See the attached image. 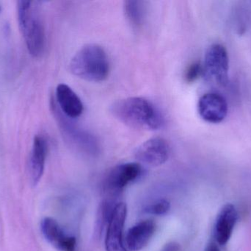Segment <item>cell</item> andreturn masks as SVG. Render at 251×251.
Masks as SVG:
<instances>
[{"mask_svg": "<svg viewBox=\"0 0 251 251\" xmlns=\"http://www.w3.org/2000/svg\"><path fill=\"white\" fill-rule=\"evenodd\" d=\"M53 113L60 126L63 137L75 148L88 154H95L98 150V143L94 136L75 125L70 118L65 116L56 103H51Z\"/></svg>", "mask_w": 251, "mask_h": 251, "instance_id": "4", "label": "cell"}, {"mask_svg": "<svg viewBox=\"0 0 251 251\" xmlns=\"http://www.w3.org/2000/svg\"><path fill=\"white\" fill-rule=\"evenodd\" d=\"M170 153V146L166 140L161 137H153L140 144L134 156L140 163L156 167L168 160Z\"/></svg>", "mask_w": 251, "mask_h": 251, "instance_id": "6", "label": "cell"}, {"mask_svg": "<svg viewBox=\"0 0 251 251\" xmlns=\"http://www.w3.org/2000/svg\"><path fill=\"white\" fill-rule=\"evenodd\" d=\"M180 250H181V248H180L179 244L175 242H171V243H167L160 251H180Z\"/></svg>", "mask_w": 251, "mask_h": 251, "instance_id": "18", "label": "cell"}, {"mask_svg": "<svg viewBox=\"0 0 251 251\" xmlns=\"http://www.w3.org/2000/svg\"><path fill=\"white\" fill-rule=\"evenodd\" d=\"M111 112L116 119L136 129L156 131L164 125L163 116L159 111L143 97L119 100L111 106Z\"/></svg>", "mask_w": 251, "mask_h": 251, "instance_id": "1", "label": "cell"}, {"mask_svg": "<svg viewBox=\"0 0 251 251\" xmlns=\"http://www.w3.org/2000/svg\"><path fill=\"white\" fill-rule=\"evenodd\" d=\"M1 10H2V8H1V4H0V13H1Z\"/></svg>", "mask_w": 251, "mask_h": 251, "instance_id": "20", "label": "cell"}, {"mask_svg": "<svg viewBox=\"0 0 251 251\" xmlns=\"http://www.w3.org/2000/svg\"><path fill=\"white\" fill-rule=\"evenodd\" d=\"M170 209H171V204L169 201L165 199H162V200H156V202L148 206L146 210L151 215L161 216L168 213Z\"/></svg>", "mask_w": 251, "mask_h": 251, "instance_id": "16", "label": "cell"}, {"mask_svg": "<svg viewBox=\"0 0 251 251\" xmlns=\"http://www.w3.org/2000/svg\"><path fill=\"white\" fill-rule=\"evenodd\" d=\"M124 11L128 22L134 28H139L144 22L146 7L144 1L128 0L124 2Z\"/></svg>", "mask_w": 251, "mask_h": 251, "instance_id": "15", "label": "cell"}, {"mask_svg": "<svg viewBox=\"0 0 251 251\" xmlns=\"http://www.w3.org/2000/svg\"><path fill=\"white\" fill-rule=\"evenodd\" d=\"M201 75H203V67L199 62H194L187 68L184 78L187 83H193Z\"/></svg>", "mask_w": 251, "mask_h": 251, "instance_id": "17", "label": "cell"}, {"mask_svg": "<svg viewBox=\"0 0 251 251\" xmlns=\"http://www.w3.org/2000/svg\"><path fill=\"white\" fill-rule=\"evenodd\" d=\"M41 231L44 238L56 249L60 251H75L76 239L66 236L55 220L46 218L41 225Z\"/></svg>", "mask_w": 251, "mask_h": 251, "instance_id": "10", "label": "cell"}, {"mask_svg": "<svg viewBox=\"0 0 251 251\" xmlns=\"http://www.w3.org/2000/svg\"><path fill=\"white\" fill-rule=\"evenodd\" d=\"M143 167L140 163H125L115 167L106 180V187L112 194L123 190L129 183L141 175Z\"/></svg>", "mask_w": 251, "mask_h": 251, "instance_id": "9", "label": "cell"}, {"mask_svg": "<svg viewBox=\"0 0 251 251\" xmlns=\"http://www.w3.org/2000/svg\"><path fill=\"white\" fill-rule=\"evenodd\" d=\"M198 112L202 119L209 123L223 122L228 113L226 100L218 93H206L199 100Z\"/></svg>", "mask_w": 251, "mask_h": 251, "instance_id": "8", "label": "cell"}, {"mask_svg": "<svg viewBox=\"0 0 251 251\" xmlns=\"http://www.w3.org/2000/svg\"><path fill=\"white\" fill-rule=\"evenodd\" d=\"M205 251H220L219 248L215 243H210L208 245L207 247L205 249Z\"/></svg>", "mask_w": 251, "mask_h": 251, "instance_id": "19", "label": "cell"}, {"mask_svg": "<svg viewBox=\"0 0 251 251\" xmlns=\"http://www.w3.org/2000/svg\"><path fill=\"white\" fill-rule=\"evenodd\" d=\"M155 224L150 220L136 224L127 231L125 244L128 251H139L144 249L154 234Z\"/></svg>", "mask_w": 251, "mask_h": 251, "instance_id": "12", "label": "cell"}, {"mask_svg": "<svg viewBox=\"0 0 251 251\" xmlns=\"http://www.w3.org/2000/svg\"><path fill=\"white\" fill-rule=\"evenodd\" d=\"M228 56L226 49L219 44H212L205 53L203 75L206 80H215L221 85L228 81Z\"/></svg>", "mask_w": 251, "mask_h": 251, "instance_id": "5", "label": "cell"}, {"mask_svg": "<svg viewBox=\"0 0 251 251\" xmlns=\"http://www.w3.org/2000/svg\"><path fill=\"white\" fill-rule=\"evenodd\" d=\"M47 140L42 136L34 138L32 152L29 159V172L33 186H36L44 174L47 153Z\"/></svg>", "mask_w": 251, "mask_h": 251, "instance_id": "14", "label": "cell"}, {"mask_svg": "<svg viewBox=\"0 0 251 251\" xmlns=\"http://www.w3.org/2000/svg\"><path fill=\"white\" fill-rule=\"evenodd\" d=\"M56 100V104L62 113L70 119H76L83 113L84 106L82 100L66 84H60L57 85Z\"/></svg>", "mask_w": 251, "mask_h": 251, "instance_id": "11", "label": "cell"}, {"mask_svg": "<svg viewBox=\"0 0 251 251\" xmlns=\"http://www.w3.org/2000/svg\"><path fill=\"white\" fill-rule=\"evenodd\" d=\"M127 215V206L125 203L115 206L108 221L105 237L107 251H128L124 240V230Z\"/></svg>", "mask_w": 251, "mask_h": 251, "instance_id": "7", "label": "cell"}, {"mask_svg": "<svg viewBox=\"0 0 251 251\" xmlns=\"http://www.w3.org/2000/svg\"><path fill=\"white\" fill-rule=\"evenodd\" d=\"M72 74L88 82L105 81L110 72L108 57L97 44H88L76 52L70 62Z\"/></svg>", "mask_w": 251, "mask_h": 251, "instance_id": "2", "label": "cell"}, {"mask_svg": "<svg viewBox=\"0 0 251 251\" xmlns=\"http://www.w3.org/2000/svg\"><path fill=\"white\" fill-rule=\"evenodd\" d=\"M18 21L26 48L33 57H40L45 49L44 23L38 2L20 0L17 5Z\"/></svg>", "mask_w": 251, "mask_h": 251, "instance_id": "3", "label": "cell"}, {"mask_svg": "<svg viewBox=\"0 0 251 251\" xmlns=\"http://www.w3.org/2000/svg\"><path fill=\"white\" fill-rule=\"evenodd\" d=\"M238 218V214L232 204H226L221 209L217 218L215 237L220 245L226 244L231 237Z\"/></svg>", "mask_w": 251, "mask_h": 251, "instance_id": "13", "label": "cell"}]
</instances>
